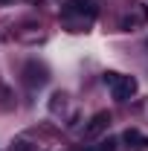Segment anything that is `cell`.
<instances>
[{"mask_svg": "<svg viewBox=\"0 0 148 151\" xmlns=\"http://www.w3.org/2000/svg\"><path fill=\"white\" fill-rule=\"evenodd\" d=\"M61 20L73 32H78V29L90 26L93 20H96V3L93 0H67L61 6Z\"/></svg>", "mask_w": 148, "mask_h": 151, "instance_id": "obj_1", "label": "cell"}, {"mask_svg": "<svg viewBox=\"0 0 148 151\" xmlns=\"http://www.w3.org/2000/svg\"><path fill=\"white\" fill-rule=\"evenodd\" d=\"M105 84H108V90H111V96L116 102H128L131 96L137 93V87H139L134 76H122V73H113V70L105 73Z\"/></svg>", "mask_w": 148, "mask_h": 151, "instance_id": "obj_2", "label": "cell"}, {"mask_svg": "<svg viewBox=\"0 0 148 151\" xmlns=\"http://www.w3.org/2000/svg\"><path fill=\"white\" fill-rule=\"evenodd\" d=\"M145 20H148V9L142 6V3H137V0H134V3H131V9L125 12V15H122V20H119V26L131 32L134 26H139V23H145Z\"/></svg>", "mask_w": 148, "mask_h": 151, "instance_id": "obj_3", "label": "cell"}, {"mask_svg": "<svg viewBox=\"0 0 148 151\" xmlns=\"http://www.w3.org/2000/svg\"><path fill=\"white\" fill-rule=\"evenodd\" d=\"M108 125H111V113L99 111V113H96V116H93V119H90V125L84 128V134H87V137H96V134L108 131Z\"/></svg>", "mask_w": 148, "mask_h": 151, "instance_id": "obj_4", "label": "cell"}, {"mask_svg": "<svg viewBox=\"0 0 148 151\" xmlns=\"http://www.w3.org/2000/svg\"><path fill=\"white\" fill-rule=\"evenodd\" d=\"M122 142H128V145H145V148H148V139L139 131H134V128H128V131L122 134Z\"/></svg>", "mask_w": 148, "mask_h": 151, "instance_id": "obj_5", "label": "cell"}]
</instances>
